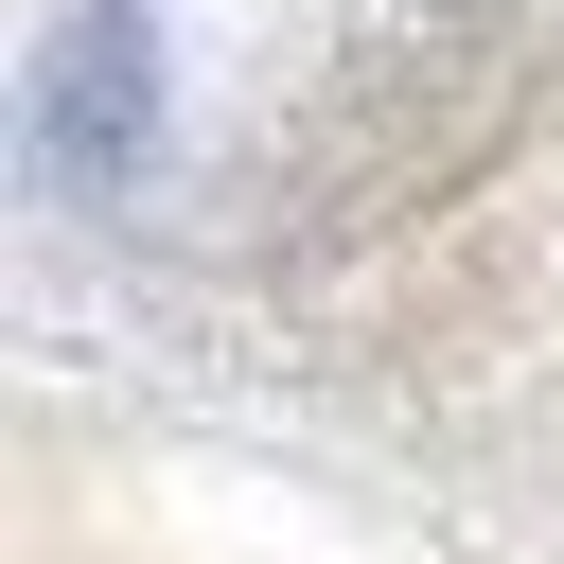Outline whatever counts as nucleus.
<instances>
[{"instance_id":"obj_1","label":"nucleus","mask_w":564,"mask_h":564,"mask_svg":"<svg viewBox=\"0 0 564 564\" xmlns=\"http://www.w3.org/2000/svg\"><path fill=\"white\" fill-rule=\"evenodd\" d=\"M141 106H159V53H141V0H106V18L53 53V106H35V123H53V176H106Z\"/></svg>"}]
</instances>
